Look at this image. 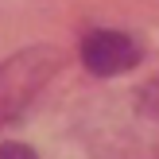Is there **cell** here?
<instances>
[{
  "instance_id": "6da1fadb",
  "label": "cell",
  "mask_w": 159,
  "mask_h": 159,
  "mask_svg": "<svg viewBox=\"0 0 159 159\" xmlns=\"http://www.w3.org/2000/svg\"><path fill=\"white\" fill-rule=\"evenodd\" d=\"M62 54L54 47H27L0 62V128L23 113L43 93V85L58 74Z\"/></svg>"
},
{
  "instance_id": "7a4b0ae2",
  "label": "cell",
  "mask_w": 159,
  "mask_h": 159,
  "mask_svg": "<svg viewBox=\"0 0 159 159\" xmlns=\"http://www.w3.org/2000/svg\"><path fill=\"white\" fill-rule=\"evenodd\" d=\"M82 62L89 74L113 78V74H124L140 62V47L124 31H89L82 43Z\"/></svg>"
},
{
  "instance_id": "3957f363",
  "label": "cell",
  "mask_w": 159,
  "mask_h": 159,
  "mask_svg": "<svg viewBox=\"0 0 159 159\" xmlns=\"http://www.w3.org/2000/svg\"><path fill=\"white\" fill-rule=\"evenodd\" d=\"M136 105H140V113H144L148 120H155V124H159V74H155L152 82L144 85V89H140Z\"/></svg>"
},
{
  "instance_id": "277c9868",
  "label": "cell",
  "mask_w": 159,
  "mask_h": 159,
  "mask_svg": "<svg viewBox=\"0 0 159 159\" xmlns=\"http://www.w3.org/2000/svg\"><path fill=\"white\" fill-rule=\"evenodd\" d=\"M0 159H39L27 144H0Z\"/></svg>"
}]
</instances>
